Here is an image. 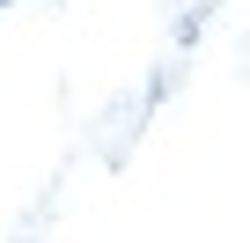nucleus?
I'll list each match as a JSON object with an SVG mask.
<instances>
[{
  "label": "nucleus",
  "mask_w": 250,
  "mask_h": 243,
  "mask_svg": "<svg viewBox=\"0 0 250 243\" xmlns=\"http://www.w3.org/2000/svg\"><path fill=\"white\" fill-rule=\"evenodd\" d=\"M0 8H8V0H0Z\"/></svg>",
  "instance_id": "obj_1"
}]
</instances>
